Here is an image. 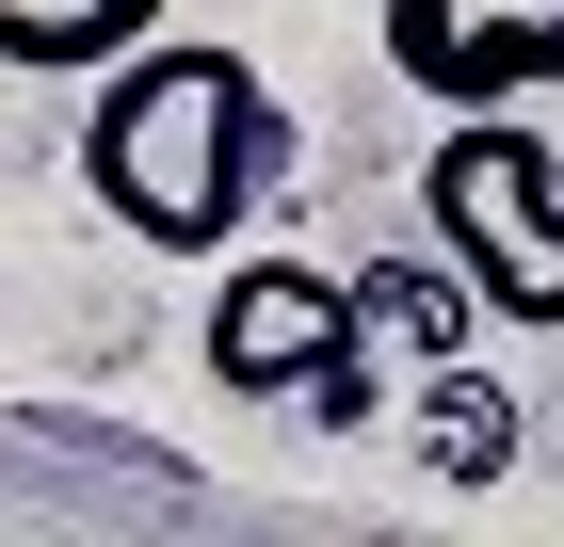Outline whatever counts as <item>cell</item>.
Wrapping results in <instances>:
<instances>
[{"instance_id": "1", "label": "cell", "mask_w": 564, "mask_h": 547, "mask_svg": "<svg viewBox=\"0 0 564 547\" xmlns=\"http://www.w3.org/2000/svg\"><path fill=\"white\" fill-rule=\"evenodd\" d=\"M274 177H291V97H274L226 33H145V48L97 65L82 194L130 226L145 258H226L259 226Z\"/></svg>"}, {"instance_id": "2", "label": "cell", "mask_w": 564, "mask_h": 547, "mask_svg": "<svg viewBox=\"0 0 564 547\" xmlns=\"http://www.w3.org/2000/svg\"><path fill=\"white\" fill-rule=\"evenodd\" d=\"M420 210H435V242L468 258L484 322L564 338V162L532 145V97H517V113H452V129H435Z\"/></svg>"}, {"instance_id": "3", "label": "cell", "mask_w": 564, "mask_h": 547, "mask_svg": "<svg viewBox=\"0 0 564 547\" xmlns=\"http://www.w3.org/2000/svg\"><path fill=\"white\" fill-rule=\"evenodd\" d=\"M210 386L226 403H306L323 435H355L388 386H371V322H355V274L323 258H242L210 291Z\"/></svg>"}, {"instance_id": "4", "label": "cell", "mask_w": 564, "mask_h": 547, "mask_svg": "<svg viewBox=\"0 0 564 547\" xmlns=\"http://www.w3.org/2000/svg\"><path fill=\"white\" fill-rule=\"evenodd\" d=\"M388 81H420L435 113L564 97V0H388Z\"/></svg>"}, {"instance_id": "5", "label": "cell", "mask_w": 564, "mask_h": 547, "mask_svg": "<svg viewBox=\"0 0 564 547\" xmlns=\"http://www.w3.org/2000/svg\"><path fill=\"white\" fill-rule=\"evenodd\" d=\"M403 451H420L435 483H500V467H517V386L484 371V354H435V371H420V419H403Z\"/></svg>"}, {"instance_id": "6", "label": "cell", "mask_w": 564, "mask_h": 547, "mask_svg": "<svg viewBox=\"0 0 564 547\" xmlns=\"http://www.w3.org/2000/svg\"><path fill=\"white\" fill-rule=\"evenodd\" d=\"M355 322L371 338H403V354H484V291H468V258L435 242V258H371V274H355Z\"/></svg>"}, {"instance_id": "7", "label": "cell", "mask_w": 564, "mask_h": 547, "mask_svg": "<svg viewBox=\"0 0 564 547\" xmlns=\"http://www.w3.org/2000/svg\"><path fill=\"white\" fill-rule=\"evenodd\" d=\"M145 33H162V0H0V65H33V81H82Z\"/></svg>"}]
</instances>
